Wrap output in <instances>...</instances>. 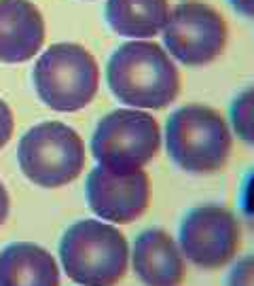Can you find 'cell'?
<instances>
[{
  "label": "cell",
  "mask_w": 254,
  "mask_h": 286,
  "mask_svg": "<svg viewBox=\"0 0 254 286\" xmlns=\"http://www.w3.org/2000/svg\"><path fill=\"white\" fill-rule=\"evenodd\" d=\"M108 89L130 108L161 110L180 94V72L172 56L155 40H130L106 64Z\"/></svg>",
  "instance_id": "cell-1"
},
{
  "label": "cell",
  "mask_w": 254,
  "mask_h": 286,
  "mask_svg": "<svg viewBox=\"0 0 254 286\" xmlns=\"http://www.w3.org/2000/svg\"><path fill=\"white\" fill-rule=\"evenodd\" d=\"M168 153L180 170L197 176L218 174L229 162L233 136L222 114L206 104H186L170 114Z\"/></svg>",
  "instance_id": "cell-2"
},
{
  "label": "cell",
  "mask_w": 254,
  "mask_h": 286,
  "mask_svg": "<svg viewBox=\"0 0 254 286\" xmlns=\"http://www.w3.org/2000/svg\"><path fill=\"white\" fill-rule=\"evenodd\" d=\"M60 258L76 284L116 286L130 267V246L112 222L85 218L64 234Z\"/></svg>",
  "instance_id": "cell-3"
},
{
  "label": "cell",
  "mask_w": 254,
  "mask_h": 286,
  "mask_svg": "<svg viewBox=\"0 0 254 286\" xmlns=\"http://www.w3.org/2000/svg\"><path fill=\"white\" fill-rule=\"evenodd\" d=\"M38 98L58 112H76L94 102L100 89V66L78 42H56L32 70Z\"/></svg>",
  "instance_id": "cell-4"
},
{
  "label": "cell",
  "mask_w": 254,
  "mask_h": 286,
  "mask_svg": "<svg viewBox=\"0 0 254 286\" xmlns=\"http://www.w3.org/2000/svg\"><path fill=\"white\" fill-rule=\"evenodd\" d=\"M17 162L30 182L44 189H60L83 174L87 164L85 142L70 125L44 121L22 136Z\"/></svg>",
  "instance_id": "cell-5"
},
{
  "label": "cell",
  "mask_w": 254,
  "mask_h": 286,
  "mask_svg": "<svg viewBox=\"0 0 254 286\" xmlns=\"http://www.w3.org/2000/svg\"><path fill=\"white\" fill-rule=\"evenodd\" d=\"M161 128L148 110L116 108L102 117L92 136V153L98 166L114 174L138 172L157 157Z\"/></svg>",
  "instance_id": "cell-6"
},
{
  "label": "cell",
  "mask_w": 254,
  "mask_h": 286,
  "mask_svg": "<svg viewBox=\"0 0 254 286\" xmlns=\"http://www.w3.org/2000/svg\"><path fill=\"white\" fill-rule=\"evenodd\" d=\"M161 36L166 51L180 64L206 66L224 53L229 26L222 13L212 4L186 0L170 11Z\"/></svg>",
  "instance_id": "cell-7"
},
{
  "label": "cell",
  "mask_w": 254,
  "mask_h": 286,
  "mask_svg": "<svg viewBox=\"0 0 254 286\" xmlns=\"http://www.w3.org/2000/svg\"><path fill=\"white\" fill-rule=\"evenodd\" d=\"M242 244L238 216L220 204L190 210L180 225V250L202 270H220L231 263Z\"/></svg>",
  "instance_id": "cell-8"
},
{
  "label": "cell",
  "mask_w": 254,
  "mask_h": 286,
  "mask_svg": "<svg viewBox=\"0 0 254 286\" xmlns=\"http://www.w3.org/2000/svg\"><path fill=\"white\" fill-rule=\"evenodd\" d=\"M87 202L102 220L130 225L150 206V178L144 170L114 174L98 166L87 176Z\"/></svg>",
  "instance_id": "cell-9"
},
{
  "label": "cell",
  "mask_w": 254,
  "mask_h": 286,
  "mask_svg": "<svg viewBox=\"0 0 254 286\" xmlns=\"http://www.w3.org/2000/svg\"><path fill=\"white\" fill-rule=\"evenodd\" d=\"M132 265L146 286H180L186 276L184 254L166 229H146L136 238Z\"/></svg>",
  "instance_id": "cell-10"
},
{
  "label": "cell",
  "mask_w": 254,
  "mask_h": 286,
  "mask_svg": "<svg viewBox=\"0 0 254 286\" xmlns=\"http://www.w3.org/2000/svg\"><path fill=\"white\" fill-rule=\"evenodd\" d=\"M44 42V20L30 0H0V62L22 64Z\"/></svg>",
  "instance_id": "cell-11"
},
{
  "label": "cell",
  "mask_w": 254,
  "mask_h": 286,
  "mask_svg": "<svg viewBox=\"0 0 254 286\" xmlns=\"http://www.w3.org/2000/svg\"><path fill=\"white\" fill-rule=\"evenodd\" d=\"M0 286H60L58 261L38 244H11L0 252Z\"/></svg>",
  "instance_id": "cell-12"
},
{
  "label": "cell",
  "mask_w": 254,
  "mask_h": 286,
  "mask_svg": "<svg viewBox=\"0 0 254 286\" xmlns=\"http://www.w3.org/2000/svg\"><path fill=\"white\" fill-rule=\"evenodd\" d=\"M170 11V0H106L104 15L119 36L150 40L163 32Z\"/></svg>",
  "instance_id": "cell-13"
},
{
  "label": "cell",
  "mask_w": 254,
  "mask_h": 286,
  "mask_svg": "<svg viewBox=\"0 0 254 286\" xmlns=\"http://www.w3.org/2000/svg\"><path fill=\"white\" fill-rule=\"evenodd\" d=\"M231 123L235 134L248 144H254V85L244 89L231 104Z\"/></svg>",
  "instance_id": "cell-14"
},
{
  "label": "cell",
  "mask_w": 254,
  "mask_h": 286,
  "mask_svg": "<svg viewBox=\"0 0 254 286\" xmlns=\"http://www.w3.org/2000/svg\"><path fill=\"white\" fill-rule=\"evenodd\" d=\"M229 286H254V254L242 258L229 276Z\"/></svg>",
  "instance_id": "cell-15"
},
{
  "label": "cell",
  "mask_w": 254,
  "mask_h": 286,
  "mask_svg": "<svg viewBox=\"0 0 254 286\" xmlns=\"http://www.w3.org/2000/svg\"><path fill=\"white\" fill-rule=\"evenodd\" d=\"M13 130H15L13 112L4 100H0V148H4L8 144V140L13 136Z\"/></svg>",
  "instance_id": "cell-16"
},
{
  "label": "cell",
  "mask_w": 254,
  "mask_h": 286,
  "mask_svg": "<svg viewBox=\"0 0 254 286\" xmlns=\"http://www.w3.org/2000/svg\"><path fill=\"white\" fill-rule=\"evenodd\" d=\"M8 208H11V200H8V193L4 189L2 180H0V227H2L4 220L8 218Z\"/></svg>",
  "instance_id": "cell-17"
},
{
  "label": "cell",
  "mask_w": 254,
  "mask_h": 286,
  "mask_svg": "<svg viewBox=\"0 0 254 286\" xmlns=\"http://www.w3.org/2000/svg\"><path fill=\"white\" fill-rule=\"evenodd\" d=\"M229 2H231V6L238 13L246 15V17H252V20H254V0H229Z\"/></svg>",
  "instance_id": "cell-18"
}]
</instances>
